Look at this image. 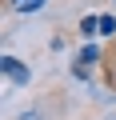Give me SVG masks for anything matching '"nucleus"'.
Here are the masks:
<instances>
[{
	"label": "nucleus",
	"instance_id": "1",
	"mask_svg": "<svg viewBox=\"0 0 116 120\" xmlns=\"http://www.w3.org/2000/svg\"><path fill=\"white\" fill-rule=\"evenodd\" d=\"M4 72H8V76H12L16 84H28V68L20 64L16 56H4Z\"/></svg>",
	"mask_w": 116,
	"mask_h": 120
},
{
	"label": "nucleus",
	"instance_id": "2",
	"mask_svg": "<svg viewBox=\"0 0 116 120\" xmlns=\"http://www.w3.org/2000/svg\"><path fill=\"white\" fill-rule=\"evenodd\" d=\"M80 32H84V36L100 32V16H84V20H80Z\"/></svg>",
	"mask_w": 116,
	"mask_h": 120
},
{
	"label": "nucleus",
	"instance_id": "3",
	"mask_svg": "<svg viewBox=\"0 0 116 120\" xmlns=\"http://www.w3.org/2000/svg\"><path fill=\"white\" fill-rule=\"evenodd\" d=\"M44 8V0H16V12H36Z\"/></svg>",
	"mask_w": 116,
	"mask_h": 120
},
{
	"label": "nucleus",
	"instance_id": "4",
	"mask_svg": "<svg viewBox=\"0 0 116 120\" xmlns=\"http://www.w3.org/2000/svg\"><path fill=\"white\" fill-rule=\"evenodd\" d=\"M96 56H100V52H96V44H88V48L80 52V64H96Z\"/></svg>",
	"mask_w": 116,
	"mask_h": 120
},
{
	"label": "nucleus",
	"instance_id": "5",
	"mask_svg": "<svg viewBox=\"0 0 116 120\" xmlns=\"http://www.w3.org/2000/svg\"><path fill=\"white\" fill-rule=\"evenodd\" d=\"M116 28V16H100V32H112Z\"/></svg>",
	"mask_w": 116,
	"mask_h": 120
}]
</instances>
